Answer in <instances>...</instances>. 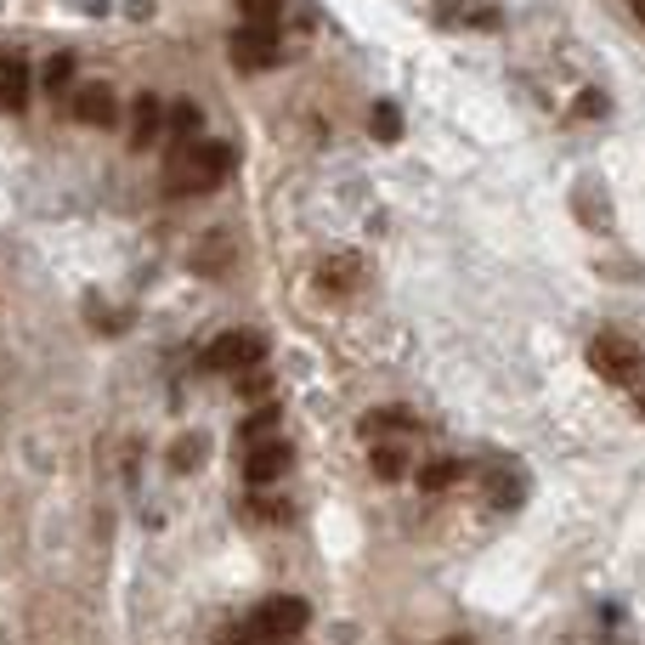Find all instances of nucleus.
I'll use <instances>...</instances> for the list:
<instances>
[{"instance_id":"19","label":"nucleus","mask_w":645,"mask_h":645,"mask_svg":"<svg viewBox=\"0 0 645 645\" xmlns=\"http://www.w3.org/2000/svg\"><path fill=\"white\" fill-rule=\"evenodd\" d=\"M577 108H584V119H601L606 113V97L601 91H584V97H577Z\"/></svg>"},{"instance_id":"8","label":"nucleus","mask_w":645,"mask_h":645,"mask_svg":"<svg viewBox=\"0 0 645 645\" xmlns=\"http://www.w3.org/2000/svg\"><path fill=\"white\" fill-rule=\"evenodd\" d=\"M23 102H29V69L18 57H0V108L23 113Z\"/></svg>"},{"instance_id":"15","label":"nucleus","mask_w":645,"mask_h":645,"mask_svg":"<svg viewBox=\"0 0 645 645\" xmlns=\"http://www.w3.org/2000/svg\"><path fill=\"white\" fill-rule=\"evenodd\" d=\"M454 476H459V465H454V459H436V465H425V470H419V487H425V493H436V487H447Z\"/></svg>"},{"instance_id":"9","label":"nucleus","mask_w":645,"mask_h":645,"mask_svg":"<svg viewBox=\"0 0 645 645\" xmlns=\"http://www.w3.org/2000/svg\"><path fill=\"white\" fill-rule=\"evenodd\" d=\"M131 113H137V119H131V148H153V137L165 131V108H159L153 97H137Z\"/></svg>"},{"instance_id":"5","label":"nucleus","mask_w":645,"mask_h":645,"mask_svg":"<svg viewBox=\"0 0 645 645\" xmlns=\"http://www.w3.org/2000/svg\"><path fill=\"white\" fill-rule=\"evenodd\" d=\"M295 465V447L289 441H249V459H244V476L255 487H272L278 476H289Z\"/></svg>"},{"instance_id":"14","label":"nucleus","mask_w":645,"mask_h":645,"mask_svg":"<svg viewBox=\"0 0 645 645\" xmlns=\"http://www.w3.org/2000/svg\"><path fill=\"white\" fill-rule=\"evenodd\" d=\"M199 459H205V441H199V436H181V441L170 447V465H176V470H192Z\"/></svg>"},{"instance_id":"12","label":"nucleus","mask_w":645,"mask_h":645,"mask_svg":"<svg viewBox=\"0 0 645 645\" xmlns=\"http://www.w3.org/2000/svg\"><path fill=\"white\" fill-rule=\"evenodd\" d=\"M368 131H374L379 142H397V137H403V113H397L391 102H379V108H374V119H368Z\"/></svg>"},{"instance_id":"3","label":"nucleus","mask_w":645,"mask_h":645,"mask_svg":"<svg viewBox=\"0 0 645 645\" xmlns=\"http://www.w3.org/2000/svg\"><path fill=\"white\" fill-rule=\"evenodd\" d=\"M261 357H267V340L249 335V329H232V335H221V340L205 346V368H216V374H244Z\"/></svg>"},{"instance_id":"10","label":"nucleus","mask_w":645,"mask_h":645,"mask_svg":"<svg viewBox=\"0 0 645 645\" xmlns=\"http://www.w3.org/2000/svg\"><path fill=\"white\" fill-rule=\"evenodd\" d=\"M170 131H176V142H192L205 131V113H199V102H176L170 108Z\"/></svg>"},{"instance_id":"20","label":"nucleus","mask_w":645,"mask_h":645,"mask_svg":"<svg viewBox=\"0 0 645 645\" xmlns=\"http://www.w3.org/2000/svg\"><path fill=\"white\" fill-rule=\"evenodd\" d=\"M628 7H634V12H639V23H645V0H628Z\"/></svg>"},{"instance_id":"11","label":"nucleus","mask_w":645,"mask_h":645,"mask_svg":"<svg viewBox=\"0 0 645 645\" xmlns=\"http://www.w3.org/2000/svg\"><path fill=\"white\" fill-rule=\"evenodd\" d=\"M351 278H357V261H351V255H335V261H322V272H317V284L322 289H351Z\"/></svg>"},{"instance_id":"13","label":"nucleus","mask_w":645,"mask_h":645,"mask_svg":"<svg viewBox=\"0 0 645 645\" xmlns=\"http://www.w3.org/2000/svg\"><path fill=\"white\" fill-rule=\"evenodd\" d=\"M232 261V255H227V238H205V255H192V267H199V272H221Z\"/></svg>"},{"instance_id":"18","label":"nucleus","mask_w":645,"mask_h":645,"mask_svg":"<svg viewBox=\"0 0 645 645\" xmlns=\"http://www.w3.org/2000/svg\"><path fill=\"white\" fill-rule=\"evenodd\" d=\"M278 7H284V0H238V12H244L249 23H267Z\"/></svg>"},{"instance_id":"4","label":"nucleus","mask_w":645,"mask_h":645,"mask_svg":"<svg viewBox=\"0 0 645 645\" xmlns=\"http://www.w3.org/2000/svg\"><path fill=\"white\" fill-rule=\"evenodd\" d=\"M306 601H295V595H278V601H267L261 612L249 617V634H261V639H289V634H300L306 628Z\"/></svg>"},{"instance_id":"23","label":"nucleus","mask_w":645,"mask_h":645,"mask_svg":"<svg viewBox=\"0 0 645 645\" xmlns=\"http://www.w3.org/2000/svg\"><path fill=\"white\" fill-rule=\"evenodd\" d=\"M227 645H249V639H227Z\"/></svg>"},{"instance_id":"7","label":"nucleus","mask_w":645,"mask_h":645,"mask_svg":"<svg viewBox=\"0 0 645 645\" xmlns=\"http://www.w3.org/2000/svg\"><path fill=\"white\" fill-rule=\"evenodd\" d=\"M75 119L80 125H113V91L97 80V86H80L75 91Z\"/></svg>"},{"instance_id":"2","label":"nucleus","mask_w":645,"mask_h":645,"mask_svg":"<svg viewBox=\"0 0 645 645\" xmlns=\"http://www.w3.org/2000/svg\"><path fill=\"white\" fill-rule=\"evenodd\" d=\"M227 51H232V62H238L244 75H267L272 62H278V29H272V18L267 23H244L227 40Z\"/></svg>"},{"instance_id":"16","label":"nucleus","mask_w":645,"mask_h":645,"mask_svg":"<svg viewBox=\"0 0 645 645\" xmlns=\"http://www.w3.org/2000/svg\"><path fill=\"white\" fill-rule=\"evenodd\" d=\"M69 80H75V57H69V51H57V57L46 62V86H51V91H62Z\"/></svg>"},{"instance_id":"21","label":"nucleus","mask_w":645,"mask_h":645,"mask_svg":"<svg viewBox=\"0 0 645 645\" xmlns=\"http://www.w3.org/2000/svg\"><path fill=\"white\" fill-rule=\"evenodd\" d=\"M639 414H645V385H639Z\"/></svg>"},{"instance_id":"1","label":"nucleus","mask_w":645,"mask_h":645,"mask_svg":"<svg viewBox=\"0 0 645 645\" xmlns=\"http://www.w3.org/2000/svg\"><path fill=\"white\" fill-rule=\"evenodd\" d=\"M232 176V148L227 142H181L165 159V187L170 192H210Z\"/></svg>"},{"instance_id":"17","label":"nucleus","mask_w":645,"mask_h":645,"mask_svg":"<svg viewBox=\"0 0 645 645\" xmlns=\"http://www.w3.org/2000/svg\"><path fill=\"white\" fill-rule=\"evenodd\" d=\"M374 470H379V482H397L403 476V454H397V447H374Z\"/></svg>"},{"instance_id":"6","label":"nucleus","mask_w":645,"mask_h":645,"mask_svg":"<svg viewBox=\"0 0 645 645\" xmlns=\"http://www.w3.org/2000/svg\"><path fill=\"white\" fill-rule=\"evenodd\" d=\"M589 363H595L601 374L623 379V374H634V368H639V351H634L623 335H601V340H595V351H589Z\"/></svg>"},{"instance_id":"22","label":"nucleus","mask_w":645,"mask_h":645,"mask_svg":"<svg viewBox=\"0 0 645 645\" xmlns=\"http://www.w3.org/2000/svg\"><path fill=\"white\" fill-rule=\"evenodd\" d=\"M447 645H470V639H447Z\"/></svg>"}]
</instances>
